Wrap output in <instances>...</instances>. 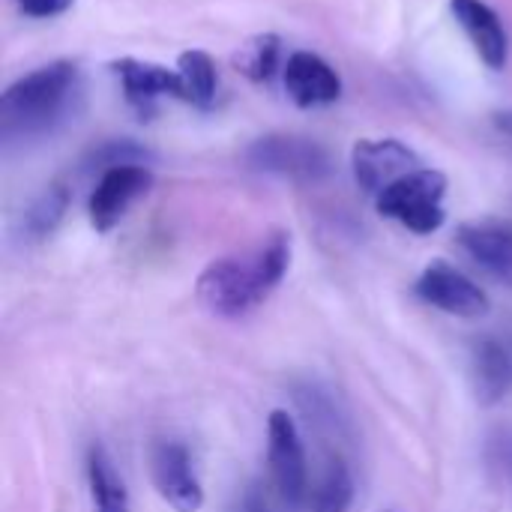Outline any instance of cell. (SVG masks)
Returning <instances> with one entry per match:
<instances>
[{
	"instance_id": "cell-9",
	"label": "cell",
	"mask_w": 512,
	"mask_h": 512,
	"mask_svg": "<svg viewBox=\"0 0 512 512\" xmlns=\"http://www.w3.org/2000/svg\"><path fill=\"white\" fill-rule=\"evenodd\" d=\"M150 186H153V171L147 165H117L102 171L87 201L90 225L99 234H108L129 213V207L150 192Z\"/></svg>"
},
{
	"instance_id": "cell-21",
	"label": "cell",
	"mask_w": 512,
	"mask_h": 512,
	"mask_svg": "<svg viewBox=\"0 0 512 512\" xmlns=\"http://www.w3.org/2000/svg\"><path fill=\"white\" fill-rule=\"evenodd\" d=\"M297 402H300V408L306 411L309 423H315L318 429H339V426H342L339 408L333 405V399H330L321 387H315V384L300 387V390H297Z\"/></svg>"
},
{
	"instance_id": "cell-1",
	"label": "cell",
	"mask_w": 512,
	"mask_h": 512,
	"mask_svg": "<svg viewBox=\"0 0 512 512\" xmlns=\"http://www.w3.org/2000/svg\"><path fill=\"white\" fill-rule=\"evenodd\" d=\"M288 267L291 237L285 231H273L252 252L210 261L195 282V297L216 318H243L282 285Z\"/></svg>"
},
{
	"instance_id": "cell-3",
	"label": "cell",
	"mask_w": 512,
	"mask_h": 512,
	"mask_svg": "<svg viewBox=\"0 0 512 512\" xmlns=\"http://www.w3.org/2000/svg\"><path fill=\"white\" fill-rule=\"evenodd\" d=\"M444 195H447V174L435 168H420L387 186L375 198V207L381 216L399 222L414 234H435L447 219Z\"/></svg>"
},
{
	"instance_id": "cell-15",
	"label": "cell",
	"mask_w": 512,
	"mask_h": 512,
	"mask_svg": "<svg viewBox=\"0 0 512 512\" xmlns=\"http://www.w3.org/2000/svg\"><path fill=\"white\" fill-rule=\"evenodd\" d=\"M66 210H69V189H66L63 183L45 186V189L21 210L18 222H15V237H18L24 246H39V243H45V240L57 231V225L63 222Z\"/></svg>"
},
{
	"instance_id": "cell-10",
	"label": "cell",
	"mask_w": 512,
	"mask_h": 512,
	"mask_svg": "<svg viewBox=\"0 0 512 512\" xmlns=\"http://www.w3.org/2000/svg\"><path fill=\"white\" fill-rule=\"evenodd\" d=\"M111 69L123 84L126 102L135 105L141 114L153 111V102L159 96H174V99L186 102V90H183L177 69H168V66L150 63V60H138V57H120L111 63Z\"/></svg>"
},
{
	"instance_id": "cell-14",
	"label": "cell",
	"mask_w": 512,
	"mask_h": 512,
	"mask_svg": "<svg viewBox=\"0 0 512 512\" xmlns=\"http://www.w3.org/2000/svg\"><path fill=\"white\" fill-rule=\"evenodd\" d=\"M471 381L477 402L492 408L512 390V351L501 339H480L471 348Z\"/></svg>"
},
{
	"instance_id": "cell-24",
	"label": "cell",
	"mask_w": 512,
	"mask_h": 512,
	"mask_svg": "<svg viewBox=\"0 0 512 512\" xmlns=\"http://www.w3.org/2000/svg\"><path fill=\"white\" fill-rule=\"evenodd\" d=\"M495 126H498V132L501 135H507L512 141V111H501V114H495Z\"/></svg>"
},
{
	"instance_id": "cell-6",
	"label": "cell",
	"mask_w": 512,
	"mask_h": 512,
	"mask_svg": "<svg viewBox=\"0 0 512 512\" xmlns=\"http://www.w3.org/2000/svg\"><path fill=\"white\" fill-rule=\"evenodd\" d=\"M414 294L453 318H465V321H480L492 312V303L486 297V291L465 276L462 270H456L450 261H432L414 282Z\"/></svg>"
},
{
	"instance_id": "cell-7",
	"label": "cell",
	"mask_w": 512,
	"mask_h": 512,
	"mask_svg": "<svg viewBox=\"0 0 512 512\" xmlns=\"http://www.w3.org/2000/svg\"><path fill=\"white\" fill-rule=\"evenodd\" d=\"M150 480L171 510L198 512L204 507V489L186 444L156 441L150 447Z\"/></svg>"
},
{
	"instance_id": "cell-13",
	"label": "cell",
	"mask_w": 512,
	"mask_h": 512,
	"mask_svg": "<svg viewBox=\"0 0 512 512\" xmlns=\"http://www.w3.org/2000/svg\"><path fill=\"white\" fill-rule=\"evenodd\" d=\"M456 243L465 249V255L474 264H480L495 279L512 285V225L495 219L465 222L456 231Z\"/></svg>"
},
{
	"instance_id": "cell-22",
	"label": "cell",
	"mask_w": 512,
	"mask_h": 512,
	"mask_svg": "<svg viewBox=\"0 0 512 512\" xmlns=\"http://www.w3.org/2000/svg\"><path fill=\"white\" fill-rule=\"evenodd\" d=\"M30 18H54L72 9V0H12Z\"/></svg>"
},
{
	"instance_id": "cell-8",
	"label": "cell",
	"mask_w": 512,
	"mask_h": 512,
	"mask_svg": "<svg viewBox=\"0 0 512 512\" xmlns=\"http://www.w3.org/2000/svg\"><path fill=\"white\" fill-rule=\"evenodd\" d=\"M354 180L363 192L381 195L396 180L423 168L420 156L399 138H363L351 150Z\"/></svg>"
},
{
	"instance_id": "cell-5",
	"label": "cell",
	"mask_w": 512,
	"mask_h": 512,
	"mask_svg": "<svg viewBox=\"0 0 512 512\" xmlns=\"http://www.w3.org/2000/svg\"><path fill=\"white\" fill-rule=\"evenodd\" d=\"M246 162L255 171L297 183H318L330 174V153L303 135H264L246 147Z\"/></svg>"
},
{
	"instance_id": "cell-20",
	"label": "cell",
	"mask_w": 512,
	"mask_h": 512,
	"mask_svg": "<svg viewBox=\"0 0 512 512\" xmlns=\"http://www.w3.org/2000/svg\"><path fill=\"white\" fill-rule=\"evenodd\" d=\"M153 153L129 138L123 141H108L102 147H96L87 159L90 168H99V171H108V168H117V165H150Z\"/></svg>"
},
{
	"instance_id": "cell-2",
	"label": "cell",
	"mask_w": 512,
	"mask_h": 512,
	"mask_svg": "<svg viewBox=\"0 0 512 512\" xmlns=\"http://www.w3.org/2000/svg\"><path fill=\"white\" fill-rule=\"evenodd\" d=\"M81 72L75 60H54L6 87L0 96V138L6 147L51 135L75 108Z\"/></svg>"
},
{
	"instance_id": "cell-12",
	"label": "cell",
	"mask_w": 512,
	"mask_h": 512,
	"mask_svg": "<svg viewBox=\"0 0 512 512\" xmlns=\"http://www.w3.org/2000/svg\"><path fill=\"white\" fill-rule=\"evenodd\" d=\"M450 12L468 33L471 45L489 69H504L510 57V36L501 15L483 0H450Z\"/></svg>"
},
{
	"instance_id": "cell-25",
	"label": "cell",
	"mask_w": 512,
	"mask_h": 512,
	"mask_svg": "<svg viewBox=\"0 0 512 512\" xmlns=\"http://www.w3.org/2000/svg\"><path fill=\"white\" fill-rule=\"evenodd\" d=\"M384 512H396V510H384Z\"/></svg>"
},
{
	"instance_id": "cell-4",
	"label": "cell",
	"mask_w": 512,
	"mask_h": 512,
	"mask_svg": "<svg viewBox=\"0 0 512 512\" xmlns=\"http://www.w3.org/2000/svg\"><path fill=\"white\" fill-rule=\"evenodd\" d=\"M267 465L279 501L291 512L309 504V465L300 429L288 411H273L267 420Z\"/></svg>"
},
{
	"instance_id": "cell-11",
	"label": "cell",
	"mask_w": 512,
	"mask_h": 512,
	"mask_svg": "<svg viewBox=\"0 0 512 512\" xmlns=\"http://www.w3.org/2000/svg\"><path fill=\"white\" fill-rule=\"evenodd\" d=\"M285 90L300 108H318L342 96V78L324 57L294 51L285 63Z\"/></svg>"
},
{
	"instance_id": "cell-18",
	"label": "cell",
	"mask_w": 512,
	"mask_h": 512,
	"mask_svg": "<svg viewBox=\"0 0 512 512\" xmlns=\"http://www.w3.org/2000/svg\"><path fill=\"white\" fill-rule=\"evenodd\" d=\"M177 72L186 90V102L198 108H210L216 99V63L207 51H183L177 60Z\"/></svg>"
},
{
	"instance_id": "cell-17",
	"label": "cell",
	"mask_w": 512,
	"mask_h": 512,
	"mask_svg": "<svg viewBox=\"0 0 512 512\" xmlns=\"http://www.w3.org/2000/svg\"><path fill=\"white\" fill-rule=\"evenodd\" d=\"M354 501V474L342 456H330L315 489L309 492V512H348Z\"/></svg>"
},
{
	"instance_id": "cell-19",
	"label": "cell",
	"mask_w": 512,
	"mask_h": 512,
	"mask_svg": "<svg viewBox=\"0 0 512 512\" xmlns=\"http://www.w3.org/2000/svg\"><path fill=\"white\" fill-rule=\"evenodd\" d=\"M279 45L276 33H261L234 54V63L249 81H270L279 66Z\"/></svg>"
},
{
	"instance_id": "cell-16",
	"label": "cell",
	"mask_w": 512,
	"mask_h": 512,
	"mask_svg": "<svg viewBox=\"0 0 512 512\" xmlns=\"http://www.w3.org/2000/svg\"><path fill=\"white\" fill-rule=\"evenodd\" d=\"M87 489H90L93 512H132L129 489L117 474L108 450L99 444L87 450Z\"/></svg>"
},
{
	"instance_id": "cell-23",
	"label": "cell",
	"mask_w": 512,
	"mask_h": 512,
	"mask_svg": "<svg viewBox=\"0 0 512 512\" xmlns=\"http://www.w3.org/2000/svg\"><path fill=\"white\" fill-rule=\"evenodd\" d=\"M231 512H270V504H267L264 489H261L258 483H249V486L237 495Z\"/></svg>"
}]
</instances>
